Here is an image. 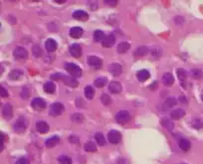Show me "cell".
<instances>
[{
  "instance_id": "cell-20",
  "label": "cell",
  "mask_w": 203,
  "mask_h": 164,
  "mask_svg": "<svg viewBox=\"0 0 203 164\" xmlns=\"http://www.w3.org/2000/svg\"><path fill=\"white\" fill-rule=\"evenodd\" d=\"M36 129L40 133H47L49 131V125L47 123H45V121H39V123L36 124Z\"/></svg>"
},
{
  "instance_id": "cell-12",
  "label": "cell",
  "mask_w": 203,
  "mask_h": 164,
  "mask_svg": "<svg viewBox=\"0 0 203 164\" xmlns=\"http://www.w3.org/2000/svg\"><path fill=\"white\" fill-rule=\"evenodd\" d=\"M110 72H111V74L112 76H115V77H118V76H119L123 73V67L119 64H118V63L112 64L111 66H110Z\"/></svg>"
},
{
  "instance_id": "cell-21",
  "label": "cell",
  "mask_w": 203,
  "mask_h": 164,
  "mask_svg": "<svg viewBox=\"0 0 203 164\" xmlns=\"http://www.w3.org/2000/svg\"><path fill=\"white\" fill-rule=\"evenodd\" d=\"M178 145L183 151H188L190 149V147H191V143H190L189 140H187L185 138H181V139H179Z\"/></svg>"
},
{
  "instance_id": "cell-24",
  "label": "cell",
  "mask_w": 203,
  "mask_h": 164,
  "mask_svg": "<svg viewBox=\"0 0 203 164\" xmlns=\"http://www.w3.org/2000/svg\"><path fill=\"white\" fill-rule=\"evenodd\" d=\"M176 74H177V77H178V79H179V81L182 83V85H183V87H185L184 86V82H185V80H186V78H187V73H186V71L184 70V69H178L177 70V72H176Z\"/></svg>"
},
{
  "instance_id": "cell-51",
  "label": "cell",
  "mask_w": 203,
  "mask_h": 164,
  "mask_svg": "<svg viewBox=\"0 0 203 164\" xmlns=\"http://www.w3.org/2000/svg\"><path fill=\"white\" fill-rule=\"evenodd\" d=\"M56 2H58V3H64V2H65V0H56Z\"/></svg>"
},
{
  "instance_id": "cell-26",
  "label": "cell",
  "mask_w": 203,
  "mask_h": 164,
  "mask_svg": "<svg viewBox=\"0 0 203 164\" xmlns=\"http://www.w3.org/2000/svg\"><path fill=\"white\" fill-rule=\"evenodd\" d=\"M22 76H23V72L20 71V70H13L11 71L9 73V79L10 80H13V81H15V80H19Z\"/></svg>"
},
{
  "instance_id": "cell-18",
  "label": "cell",
  "mask_w": 203,
  "mask_h": 164,
  "mask_svg": "<svg viewBox=\"0 0 203 164\" xmlns=\"http://www.w3.org/2000/svg\"><path fill=\"white\" fill-rule=\"evenodd\" d=\"M184 116H185V112H184V109H176L174 110H172L170 113L171 119H182Z\"/></svg>"
},
{
  "instance_id": "cell-2",
  "label": "cell",
  "mask_w": 203,
  "mask_h": 164,
  "mask_svg": "<svg viewBox=\"0 0 203 164\" xmlns=\"http://www.w3.org/2000/svg\"><path fill=\"white\" fill-rule=\"evenodd\" d=\"M130 114L126 112V110H121L116 114V123L121 124H126L130 120Z\"/></svg>"
},
{
  "instance_id": "cell-30",
  "label": "cell",
  "mask_w": 203,
  "mask_h": 164,
  "mask_svg": "<svg viewBox=\"0 0 203 164\" xmlns=\"http://www.w3.org/2000/svg\"><path fill=\"white\" fill-rule=\"evenodd\" d=\"M191 76L195 80H200L203 78V72L201 70H199V69H193L191 71Z\"/></svg>"
},
{
  "instance_id": "cell-34",
  "label": "cell",
  "mask_w": 203,
  "mask_h": 164,
  "mask_svg": "<svg viewBox=\"0 0 203 164\" xmlns=\"http://www.w3.org/2000/svg\"><path fill=\"white\" fill-rule=\"evenodd\" d=\"M58 161L60 164H72V159L67 155H61L59 156Z\"/></svg>"
},
{
  "instance_id": "cell-1",
  "label": "cell",
  "mask_w": 203,
  "mask_h": 164,
  "mask_svg": "<svg viewBox=\"0 0 203 164\" xmlns=\"http://www.w3.org/2000/svg\"><path fill=\"white\" fill-rule=\"evenodd\" d=\"M65 69L68 71V73H70V75L74 78H79L82 76V69L77 66L76 64H66L65 65Z\"/></svg>"
},
{
  "instance_id": "cell-43",
  "label": "cell",
  "mask_w": 203,
  "mask_h": 164,
  "mask_svg": "<svg viewBox=\"0 0 203 164\" xmlns=\"http://www.w3.org/2000/svg\"><path fill=\"white\" fill-rule=\"evenodd\" d=\"M104 3H105V4L111 5V6H115V5H116L118 1H116V0H105Z\"/></svg>"
},
{
  "instance_id": "cell-4",
  "label": "cell",
  "mask_w": 203,
  "mask_h": 164,
  "mask_svg": "<svg viewBox=\"0 0 203 164\" xmlns=\"http://www.w3.org/2000/svg\"><path fill=\"white\" fill-rule=\"evenodd\" d=\"M64 110H65V108H64V105L62 104H60V102H55V104L51 105L50 113L53 116H61V114L64 112Z\"/></svg>"
},
{
  "instance_id": "cell-41",
  "label": "cell",
  "mask_w": 203,
  "mask_h": 164,
  "mask_svg": "<svg viewBox=\"0 0 203 164\" xmlns=\"http://www.w3.org/2000/svg\"><path fill=\"white\" fill-rule=\"evenodd\" d=\"M165 102H166L167 106H172V105H174L176 104V100L174 98H168L167 100L165 101Z\"/></svg>"
},
{
  "instance_id": "cell-52",
  "label": "cell",
  "mask_w": 203,
  "mask_h": 164,
  "mask_svg": "<svg viewBox=\"0 0 203 164\" xmlns=\"http://www.w3.org/2000/svg\"><path fill=\"white\" fill-rule=\"evenodd\" d=\"M201 98H202V101H203V96H202V97H201Z\"/></svg>"
},
{
  "instance_id": "cell-11",
  "label": "cell",
  "mask_w": 203,
  "mask_h": 164,
  "mask_svg": "<svg viewBox=\"0 0 203 164\" xmlns=\"http://www.w3.org/2000/svg\"><path fill=\"white\" fill-rule=\"evenodd\" d=\"M70 53L74 58H80L82 55V48L79 44H73L70 47Z\"/></svg>"
},
{
  "instance_id": "cell-17",
  "label": "cell",
  "mask_w": 203,
  "mask_h": 164,
  "mask_svg": "<svg viewBox=\"0 0 203 164\" xmlns=\"http://www.w3.org/2000/svg\"><path fill=\"white\" fill-rule=\"evenodd\" d=\"M45 48L48 52H54L57 49V42L54 39H48L45 42Z\"/></svg>"
},
{
  "instance_id": "cell-19",
  "label": "cell",
  "mask_w": 203,
  "mask_h": 164,
  "mask_svg": "<svg viewBox=\"0 0 203 164\" xmlns=\"http://www.w3.org/2000/svg\"><path fill=\"white\" fill-rule=\"evenodd\" d=\"M70 36L75 39H79L83 35V29L81 27H73L70 30Z\"/></svg>"
},
{
  "instance_id": "cell-5",
  "label": "cell",
  "mask_w": 203,
  "mask_h": 164,
  "mask_svg": "<svg viewBox=\"0 0 203 164\" xmlns=\"http://www.w3.org/2000/svg\"><path fill=\"white\" fill-rule=\"evenodd\" d=\"M108 140L112 144H116L119 143L122 140V134L121 132L116 131V130H112L108 133Z\"/></svg>"
},
{
  "instance_id": "cell-23",
  "label": "cell",
  "mask_w": 203,
  "mask_h": 164,
  "mask_svg": "<svg viewBox=\"0 0 203 164\" xmlns=\"http://www.w3.org/2000/svg\"><path fill=\"white\" fill-rule=\"evenodd\" d=\"M60 141V138L58 136H53V137H50L49 139L46 140V142H45V145L47 147L51 148V147H54L55 145H57Z\"/></svg>"
},
{
  "instance_id": "cell-40",
  "label": "cell",
  "mask_w": 203,
  "mask_h": 164,
  "mask_svg": "<svg viewBox=\"0 0 203 164\" xmlns=\"http://www.w3.org/2000/svg\"><path fill=\"white\" fill-rule=\"evenodd\" d=\"M192 127H194V128H196V129H200V128H202L203 127V121L201 120V119H194L193 121H192Z\"/></svg>"
},
{
  "instance_id": "cell-36",
  "label": "cell",
  "mask_w": 203,
  "mask_h": 164,
  "mask_svg": "<svg viewBox=\"0 0 203 164\" xmlns=\"http://www.w3.org/2000/svg\"><path fill=\"white\" fill-rule=\"evenodd\" d=\"M84 148H85V150L88 151V152H95V151H97V146L93 142H87V143L85 144Z\"/></svg>"
},
{
  "instance_id": "cell-46",
  "label": "cell",
  "mask_w": 203,
  "mask_h": 164,
  "mask_svg": "<svg viewBox=\"0 0 203 164\" xmlns=\"http://www.w3.org/2000/svg\"><path fill=\"white\" fill-rule=\"evenodd\" d=\"M63 76H64V75H62V74H55V75L52 76L51 78L53 79V80H62Z\"/></svg>"
},
{
  "instance_id": "cell-38",
  "label": "cell",
  "mask_w": 203,
  "mask_h": 164,
  "mask_svg": "<svg viewBox=\"0 0 203 164\" xmlns=\"http://www.w3.org/2000/svg\"><path fill=\"white\" fill-rule=\"evenodd\" d=\"M32 51H33V55L35 56V57H41V56H42L43 52H42V50H41V48L39 47L38 45L33 46Z\"/></svg>"
},
{
  "instance_id": "cell-25",
  "label": "cell",
  "mask_w": 203,
  "mask_h": 164,
  "mask_svg": "<svg viewBox=\"0 0 203 164\" xmlns=\"http://www.w3.org/2000/svg\"><path fill=\"white\" fill-rule=\"evenodd\" d=\"M43 89L47 94H54V91L56 90V86L54 85L53 82H47L44 85Z\"/></svg>"
},
{
  "instance_id": "cell-33",
  "label": "cell",
  "mask_w": 203,
  "mask_h": 164,
  "mask_svg": "<svg viewBox=\"0 0 203 164\" xmlns=\"http://www.w3.org/2000/svg\"><path fill=\"white\" fill-rule=\"evenodd\" d=\"M95 139L97 140V142H98V144H99V145H105V144H106V139H105L103 133H101V132L96 133Z\"/></svg>"
},
{
  "instance_id": "cell-47",
  "label": "cell",
  "mask_w": 203,
  "mask_h": 164,
  "mask_svg": "<svg viewBox=\"0 0 203 164\" xmlns=\"http://www.w3.org/2000/svg\"><path fill=\"white\" fill-rule=\"evenodd\" d=\"M70 141L73 142V143H79V138H78V137H75V136H71L70 137Z\"/></svg>"
},
{
  "instance_id": "cell-35",
  "label": "cell",
  "mask_w": 203,
  "mask_h": 164,
  "mask_svg": "<svg viewBox=\"0 0 203 164\" xmlns=\"http://www.w3.org/2000/svg\"><path fill=\"white\" fill-rule=\"evenodd\" d=\"M148 49L146 47H144V46H141V47L137 48L134 53H135V55L137 56H144V55L148 54Z\"/></svg>"
},
{
  "instance_id": "cell-9",
  "label": "cell",
  "mask_w": 203,
  "mask_h": 164,
  "mask_svg": "<svg viewBox=\"0 0 203 164\" xmlns=\"http://www.w3.org/2000/svg\"><path fill=\"white\" fill-rule=\"evenodd\" d=\"M72 17L78 21H87L89 19V15L84 10H77L72 14Z\"/></svg>"
},
{
  "instance_id": "cell-44",
  "label": "cell",
  "mask_w": 203,
  "mask_h": 164,
  "mask_svg": "<svg viewBox=\"0 0 203 164\" xmlns=\"http://www.w3.org/2000/svg\"><path fill=\"white\" fill-rule=\"evenodd\" d=\"M0 91H1V97H2V98H7V97H8V93H7V90L4 89L3 87H1V89H0Z\"/></svg>"
},
{
  "instance_id": "cell-29",
  "label": "cell",
  "mask_w": 203,
  "mask_h": 164,
  "mask_svg": "<svg viewBox=\"0 0 203 164\" xmlns=\"http://www.w3.org/2000/svg\"><path fill=\"white\" fill-rule=\"evenodd\" d=\"M129 49H130V44L127 43V42H122V43H119V45L118 46V52L119 54H123V53H126Z\"/></svg>"
},
{
  "instance_id": "cell-27",
  "label": "cell",
  "mask_w": 203,
  "mask_h": 164,
  "mask_svg": "<svg viewBox=\"0 0 203 164\" xmlns=\"http://www.w3.org/2000/svg\"><path fill=\"white\" fill-rule=\"evenodd\" d=\"M94 84H95V86L97 87H103L108 84V79L106 77H100L95 80Z\"/></svg>"
},
{
  "instance_id": "cell-37",
  "label": "cell",
  "mask_w": 203,
  "mask_h": 164,
  "mask_svg": "<svg viewBox=\"0 0 203 164\" xmlns=\"http://www.w3.org/2000/svg\"><path fill=\"white\" fill-rule=\"evenodd\" d=\"M101 101H102V102H103V105H110L112 104V98L107 94H104L103 96H102Z\"/></svg>"
},
{
  "instance_id": "cell-53",
  "label": "cell",
  "mask_w": 203,
  "mask_h": 164,
  "mask_svg": "<svg viewBox=\"0 0 203 164\" xmlns=\"http://www.w3.org/2000/svg\"><path fill=\"white\" fill-rule=\"evenodd\" d=\"M182 164H186V163H182Z\"/></svg>"
},
{
  "instance_id": "cell-39",
  "label": "cell",
  "mask_w": 203,
  "mask_h": 164,
  "mask_svg": "<svg viewBox=\"0 0 203 164\" xmlns=\"http://www.w3.org/2000/svg\"><path fill=\"white\" fill-rule=\"evenodd\" d=\"M161 123H162L163 127H164L165 128H167L169 131H171L172 129H173V123H172L169 119H163Z\"/></svg>"
},
{
  "instance_id": "cell-10",
  "label": "cell",
  "mask_w": 203,
  "mask_h": 164,
  "mask_svg": "<svg viewBox=\"0 0 203 164\" xmlns=\"http://www.w3.org/2000/svg\"><path fill=\"white\" fill-rule=\"evenodd\" d=\"M62 81L64 82V84L69 87H76L79 86V82L76 80V78L74 77H68V76H63Z\"/></svg>"
},
{
  "instance_id": "cell-8",
  "label": "cell",
  "mask_w": 203,
  "mask_h": 164,
  "mask_svg": "<svg viewBox=\"0 0 203 164\" xmlns=\"http://www.w3.org/2000/svg\"><path fill=\"white\" fill-rule=\"evenodd\" d=\"M26 127H27V121H26L24 119H19L14 124V129L15 131L18 133H21L25 131Z\"/></svg>"
},
{
  "instance_id": "cell-31",
  "label": "cell",
  "mask_w": 203,
  "mask_h": 164,
  "mask_svg": "<svg viewBox=\"0 0 203 164\" xmlns=\"http://www.w3.org/2000/svg\"><path fill=\"white\" fill-rule=\"evenodd\" d=\"M105 34L103 31H101V30H97V31L94 32V39L97 42H100V41H103L105 39Z\"/></svg>"
},
{
  "instance_id": "cell-14",
  "label": "cell",
  "mask_w": 203,
  "mask_h": 164,
  "mask_svg": "<svg viewBox=\"0 0 203 164\" xmlns=\"http://www.w3.org/2000/svg\"><path fill=\"white\" fill-rule=\"evenodd\" d=\"M162 83H163V85L166 87H170L173 85L174 78H173V76H172V74H170V73L163 74L162 75Z\"/></svg>"
},
{
  "instance_id": "cell-45",
  "label": "cell",
  "mask_w": 203,
  "mask_h": 164,
  "mask_svg": "<svg viewBox=\"0 0 203 164\" xmlns=\"http://www.w3.org/2000/svg\"><path fill=\"white\" fill-rule=\"evenodd\" d=\"M16 164H29V161L26 158H20L19 160H17Z\"/></svg>"
},
{
  "instance_id": "cell-22",
  "label": "cell",
  "mask_w": 203,
  "mask_h": 164,
  "mask_svg": "<svg viewBox=\"0 0 203 164\" xmlns=\"http://www.w3.org/2000/svg\"><path fill=\"white\" fill-rule=\"evenodd\" d=\"M137 80H138V81L144 82V81H146V80H148V79H149L150 74H149V72H148V71H146V70H141V71H140V72H137Z\"/></svg>"
},
{
  "instance_id": "cell-6",
  "label": "cell",
  "mask_w": 203,
  "mask_h": 164,
  "mask_svg": "<svg viewBox=\"0 0 203 164\" xmlns=\"http://www.w3.org/2000/svg\"><path fill=\"white\" fill-rule=\"evenodd\" d=\"M31 106L35 109V110H43L45 108H46V102H45L42 98H34V100L31 102Z\"/></svg>"
},
{
  "instance_id": "cell-32",
  "label": "cell",
  "mask_w": 203,
  "mask_h": 164,
  "mask_svg": "<svg viewBox=\"0 0 203 164\" xmlns=\"http://www.w3.org/2000/svg\"><path fill=\"white\" fill-rule=\"evenodd\" d=\"M71 119H72V120L74 121V123H83V121H84L85 117H84V116H83V114H81V113H74L73 116H71Z\"/></svg>"
},
{
  "instance_id": "cell-3",
  "label": "cell",
  "mask_w": 203,
  "mask_h": 164,
  "mask_svg": "<svg viewBox=\"0 0 203 164\" xmlns=\"http://www.w3.org/2000/svg\"><path fill=\"white\" fill-rule=\"evenodd\" d=\"M88 64L90 67L97 69V70H99V69L103 67V61L96 56H89L88 57Z\"/></svg>"
},
{
  "instance_id": "cell-28",
  "label": "cell",
  "mask_w": 203,
  "mask_h": 164,
  "mask_svg": "<svg viewBox=\"0 0 203 164\" xmlns=\"http://www.w3.org/2000/svg\"><path fill=\"white\" fill-rule=\"evenodd\" d=\"M85 96L88 100H93L94 96H95V90H94L91 86L86 87H85Z\"/></svg>"
},
{
  "instance_id": "cell-48",
  "label": "cell",
  "mask_w": 203,
  "mask_h": 164,
  "mask_svg": "<svg viewBox=\"0 0 203 164\" xmlns=\"http://www.w3.org/2000/svg\"><path fill=\"white\" fill-rule=\"evenodd\" d=\"M179 102H181V104H187V101H186V98H185V97H180L179 98Z\"/></svg>"
},
{
  "instance_id": "cell-50",
  "label": "cell",
  "mask_w": 203,
  "mask_h": 164,
  "mask_svg": "<svg viewBox=\"0 0 203 164\" xmlns=\"http://www.w3.org/2000/svg\"><path fill=\"white\" fill-rule=\"evenodd\" d=\"M119 164H126V160H123V159H121L119 161Z\"/></svg>"
},
{
  "instance_id": "cell-7",
  "label": "cell",
  "mask_w": 203,
  "mask_h": 164,
  "mask_svg": "<svg viewBox=\"0 0 203 164\" xmlns=\"http://www.w3.org/2000/svg\"><path fill=\"white\" fill-rule=\"evenodd\" d=\"M14 57L18 60H26L28 58V52L23 47H17L14 50Z\"/></svg>"
},
{
  "instance_id": "cell-15",
  "label": "cell",
  "mask_w": 203,
  "mask_h": 164,
  "mask_svg": "<svg viewBox=\"0 0 203 164\" xmlns=\"http://www.w3.org/2000/svg\"><path fill=\"white\" fill-rule=\"evenodd\" d=\"M109 90H110L111 93L112 94H119L122 91V85L121 83L119 82H112L110 85H109Z\"/></svg>"
},
{
  "instance_id": "cell-49",
  "label": "cell",
  "mask_w": 203,
  "mask_h": 164,
  "mask_svg": "<svg viewBox=\"0 0 203 164\" xmlns=\"http://www.w3.org/2000/svg\"><path fill=\"white\" fill-rule=\"evenodd\" d=\"M156 87H157V82H153V83L151 84V86L149 87V89L155 90V89H156Z\"/></svg>"
},
{
  "instance_id": "cell-13",
  "label": "cell",
  "mask_w": 203,
  "mask_h": 164,
  "mask_svg": "<svg viewBox=\"0 0 203 164\" xmlns=\"http://www.w3.org/2000/svg\"><path fill=\"white\" fill-rule=\"evenodd\" d=\"M115 42H116V38L114 35L111 34V35H108L105 37V39L102 41V44H103V47L105 48H111L112 47V45L115 44Z\"/></svg>"
},
{
  "instance_id": "cell-42",
  "label": "cell",
  "mask_w": 203,
  "mask_h": 164,
  "mask_svg": "<svg viewBox=\"0 0 203 164\" xmlns=\"http://www.w3.org/2000/svg\"><path fill=\"white\" fill-rule=\"evenodd\" d=\"M21 97L23 98H27L29 97V90L27 89V87H24V89L22 90Z\"/></svg>"
},
{
  "instance_id": "cell-16",
  "label": "cell",
  "mask_w": 203,
  "mask_h": 164,
  "mask_svg": "<svg viewBox=\"0 0 203 164\" xmlns=\"http://www.w3.org/2000/svg\"><path fill=\"white\" fill-rule=\"evenodd\" d=\"M2 113H3V116H4L5 119H11V117H12V116H13L12 106H11L9 104H5L4 105H3Z\"/></svg>"
}]
</instances>
